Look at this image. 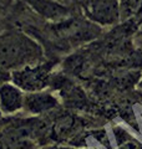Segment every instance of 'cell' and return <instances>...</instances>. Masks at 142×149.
I'll use <instances>...</instances> for the list:
<instances>
[{"label":"cell","instance_id":"7a4b0ae2","mask_svg":"<svg viewBox=\"0 0 142 149\" xmlns=\"http://www.w3.org/2000/svg\"><path fill=\"white\" fill-rule=\"evenodd\" d=\"M51 134V124L37 118L18 119L0 127V149H36Z\"/></svg>","mask_w":142,"mask_h":149},{"label":"cell","instance_id":"30bf717a","mask_svg":"<svg viewBox=\"0 0 142 149\" xmlns=\"http://www.w3.org/2000/svg\"><path fill=\"white\" fill-rule=\"evenodd\" d=\"M11 5H13V0H0V22L6 16Z\"/></svg>","mask_w":142,"mask_h":149},{"label":"cell","instance_id":"52a82bcc","mask_svg":"<svg viewBox=\"0 0 142 149\" xmlns=\"http://www.w3.org/2000/svg\"><path fill=\"white\" fill-rule=\"evenodd\" d=\"M81 120L74 114H60L51 123V138L55 141H65L66 138L74 137L81 127Z\"/></svg>","mask_w":142,"mask_h":149},{"label":"cell","instance_id":"7c38bea8","mask_svg":"<svg viewBox=\"0 0 142 149\" xmlns=\"http://www.w3.org/2000/svg\"><path fill=\"white\" fill-rule=\"evenodd\" d=\"M46 149H61V148H58V147H53V148H46Z\"/></svg>","mask_w":142,"mask_h":149},{"label":"cell","instance_id":"ba28073f","mask_svg":"<svg viewBox=\"0 0 142 149\" xmlns=\"http://www.w3.org/2000/svg\"><path fill=\"white\" fill-rule=\"evenodd\" d=\"M24 1L29 4L41 16L49 19V20L61 21L67 17V9L53 0H24Z\"/></svg>","mask_w":142,"mask_h":149},{"label":"cell","instance_id":"277c9868","mask_svg":"<svg viewBox=\"0 0 142 149\" xmlns=\"http://www.w3.org/2000/svg\"><path fill=\"white\" fill-rule=\"evenodd\" d=\"M81 6L85 16L95 24L111 26L120 22L118 0H84Z\"/></svg>","mask_w":142,"mask_h":149},{"label":"cell","instance_id":"8992f818","mask_svg":"<svg viewBox=\"0 0 142 149\" xmlns=\"http://www.w3.org/2000/svg\"><path fill=\"white\" fill-rule=\"evenodd\" d=\"M59 104L58 98L50 92L46 91H37L29 92L25 95L24 100V109L30 114H45L54 111Z\"/></svg>","mask_w":142,"mask_h":149},{"label":"cell","instance_id":"8fae6325","mask_svg":"<svg viewBox=\"0 0 142 149\" xmlns=\"http://www.w3.org/2000/svg\"><path fill=\"white\" fill-rule=\"evenodd\" d=\"M4 78H5V73H4V72H1V71H0V83H3L4 81Z\"/></svg>","mask_w":142,"mask_h":149},{"label":"cell","instance_id":"5b68a950","mask_svg":"<svg viewBox=\"0 0 142 149\" xmlns=\"http://www.w3.org/2000/svg\"><path fill=\"white\" fill-rule=\"evenodd\" d=\"M25 95L13 82L0 83V112L4 114H14L24 108Z\"/></svg>","mask_w":142,"mask_h":149},{"label":"cell","instance_id":"9c48e42d","mask_svg":"<svg viewBox=\"0 0 142 149\" xmlns=\"http://www.w3.org/2000/svg\"><path fill=\"white\" fill-rule=\"evenodd\" d=\"M120 5V21H127L138 15L142 6V0H118Z\"/></svg>","mask_w":142,"mask_h":149},{"label":"cell","instance_id":"3957f363","mask_svg":"<svg viewBox=\"0 0 142 149\" xmlns=\"http://www.w3.org/2000/svg\"><path fill=\"white\" fill-rule=\"evenodd\" d=\"M53 67L54 63L49 61L27 65V66L11 71L9 77L14 85H16L20 90L27 93L37 92L42 91L47 86Z\"/></svg>","mask_w":142,"mask_h":149},{"label":"cell","instance_id":"4fadbf2b","mask_svg":"<svg viewBox=\"0 0 142 149\" xmlns=\"http://www.w3.org/2000/svg\"><path fill=\"white\" fill-rule=\"evenodd\" d=\"M138 15H141V16H142V6H141V9H140V13H138Z\"/></svg>","mask_w":142,"mask_h":149},{"label":"cell","instance_id":"6da1fadb","mask_svg":"<svg viewBox=\"0 0 142 149\" xmlns=\"http://www.w3.org/2000/svg\"><path fill=\"white\" fill-rule=\"evenodd\" d=\"M42 49L29 36L15 32L0 36V71L6 73L27 65L39 63Z\"/></svg>","mask_w":142,"mask_h":149}]
</instances>
